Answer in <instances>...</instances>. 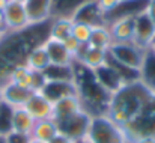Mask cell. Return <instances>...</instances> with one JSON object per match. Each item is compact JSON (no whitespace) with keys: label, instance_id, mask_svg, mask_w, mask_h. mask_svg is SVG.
Segmentation results:
<instances>
[{"label":"cell","instance_id":"cell-38","mask_svg":"<svg viewBox=\"0 0 155 143\" xmlns=\"http://www.w3.org/2000/svg\"><path fill=\"white\" fill-rule=\"evenodd\" d=\"M0 102H2V95H0Z\"/></svg>","mask_w":155,"mask_h":143},{"label":"cell","instance_id":"cell-31","mask_svg":"<svg viewBox=\"0 0 155 143\" xmlns=\"http://www.w3.org/2000/svg\"><path fill=\"white\" fill-rule=\"evenodd\" d=\"M8 30H6V26H5V20H3V14L0 12V35H6Z\"/></svg>","mask_w":155,"mask_h":143},{"label":"cell","instance_id":"cell-30","mask_svg":"<svg viewBox=\"0 0 155 143\" xmlns=\"http://www.w3.org/2000/svg\"><path fill=\"white\" fill-rule=\"evenodd\" d=\"M133 143H155V137H140Z\"/></svg>","mask_w":155,"mask_h":143},{"label":"cell","instance_id":"cell-8","mask_svg":"<svg viewBox=\"0 0 155 143\" xmlns=\"http://www.w3.org/2000/svg\"><path fill=\"white\" fill-rule=\"evenodd\" d=\"M41 94L47 96L53 104L65 96L78 95V89L74 80H59V78H47L41 89Z\"/></svg>","mask_w":155,"mask_h":143},{"label":"cell","instance_id":"cell-27","mask_svg":"<svg viewBox=\"0 0 155 143\" xmlns=\"http://www.w3.org/2000/svg\"><path fill=\"white\" fill-rule=\"evenodd\" d=\"M3 139H5V143H29L30 136H24V134H20V133L9 131Z\"/></svg>","mask_w":155,"mask_h":143},{"label":"cell","instance_id":"cell-2","mask_svg":"<svg viewBox=\"0 0 155 143\" xmlns=\"http://www.w3.org/2000/svg\"><path fill=\"white\" fill-rule=\"evenodd\" d=\"M86 139L92 143H128L122 127L107 115H95L91 118Z\"/></svg>","mask_w":155,"mask_h":143},{"label":"cell","instance_id":"cell-37","mask_svg":"<svg viewBox=\"0 0 155 143\" xmlns=\"http://www.w3.org/2000/svg\"><path fill=\"white\" fill-rule=\"evenodd\" d=\"M122 2H131V0H122Z\"/></svg>","mask_w":155,"mask_h":143},{"label":"cell","instance_id":"cell-26","mask_svg":"<svg viewBox=\"0 0 155 143\" xmlns=\"http://www.w3.org/2000/svg\"><path fill=\"white\" fill-rule=\"evenodd\" d=\"M63 42V45H65V48L68 50V53L74 57V60L78 57V54L81 53V50H83V47L84 45H81L75 38H72V36H69V38H66L65 41H62Z\"/></svg>","mask_w":155,"mask_h":143},{"label":"cell","instance_id":"cell-32","mask_svg":"<svg viewBox=\"0 0 155 143\" xmlns=\"http://www.w3.org/2000/svg\"><path fill=\"white\" fill-rule=\"evenodd\" d=\"M8 2H9V0H0V12H3V9L6 8Z\"/></svg>","mask_w":155,"mask_h":143},{"label":"cell","instance_id":"cell-13","mask_svg":"<svg viewBox=\"0 0 155 143\" xmlns=\"http://www.w3.org/2000/svg\"><path fill=\"white\" fill-rule=\"evenodd\" d=\"M24 108L33 116L35 121L41 119H53V111H54V104L44 96L41 92H33L29 101L26 102Z\"/></svg>","mask_w":155,"mask_h":143},{"label":"cell","instance_id":"cell-15","mask_svg":"<svg viewBox=\"0 0 155 143\" xmlns=\"http://www.w3.org/2000/svg\"><path fill=\"white\" fill-rule=\"evenodd\" d=\"M107 62H108V51L89 47V45H84L81 53L78 54V57L75 59V63L84 66L86 69H89L92 72L104 66Z\"/></svg>","mask_w":155,"mask_h":143},{"label":"cell","instance_id":"cell-14","mask_svg":"<svg viewBox=\"0 0 155 143\" xmlns=\"http://www.w3.org/2000/svg\"><path fill=\"white\" fill-rule=\"evenodd\" d=\"M24 8L27 11L30 26L42 24L53 15V0H27Z\"/></svg>","mask_w":155,"mask_h":143},{"label":"cell","instance_id":"cell-25","mask_svg":"<svg viewBox=\"0 0 155 143\" xmlns=\"http://www.w3.org/2000/svg\"><path fill=\"white\" fill-rule=\"evenodd\" d=\"M95 3H97L98 9L103 12V15L107 18V15L111 14L114 9H117L124 2L122 0H95Z\"/></svg>","mask_w":155,"mask_h":143},{"label":"cell","instance_id":"cell-20","mask_svg":"<svg viewBox=\"0 0 155 143\" xmlns=\"http://www.w3.org/2000/svg\"><path fill=\"white\" fill-rule=\"evenodd\" d=\"M33 75H35V72L30 71L24 63H18L9 71L6 81H11L14 85H18V86L24 88V89L32 91L33 89Z\"/></svg>","mask_w":155,"mask_h":143},{"label":"cell","instance_id":"cell-3","mask_svg":"<svg viewBox=\"0 0 155 143\" xmlns=\"http://www.w3.org/2000/svg\"><path fill=\"white\" fill-rule=\"evenodd\" d=\"M146 53L148 50L136 45L134 42H113L108 48V59L120 68L131 69L140 74Z\"/></svg>","mask_w":155,"mask_h":143},{"label":"cell","instance_id":"cell-35","mask_svg":"<svg viewBox=\"0 0 155 143\" xmlns=\"http://www.w3.org/2000/svg\"><path fill=\"white\" fill-rule=\"evenodd\" d=\"M149 50H151V53H152V54L155 56V42L152 44V45H151V47H149Z\"/></svg>","mask_w":155,"mask_h":143},{"label":"cell","instance_id":"cell-18","mask_svg":"<svg viewBox=\"0 0 155 143\" xmlns=\"http://www.w3.org/2000/svg\"><path fill=\"white\" fill-rule=\"evenodd\" d=\"M35 119L33 116L24 108V107H17L12 108V115H11V131L14 133H20L24 136H30L32 130L35 127Z\"/></svg>","mask_w":155,"mask_h":143},{"label":"cell","instance_id":"cell-6","mask_svg":"<svg viewBox=\"0 0 155 143\" xmlns=\"http://www.w3.org/2000/svg\"><path fill=\"white\" fill-rule=\"evenodd\" d=\"M92 115L86 110H81L69 118H65L62 121H56L57 127H59V133L71 137L72 140L78 142L83 137H86L87 128H89V122H91Z\"/></svg>","mask_w":155,"mask_h":143},{"label":"cell","instance_id":"cell-36","mask_svg":"<svg viewBox=\"0 0 155 143\" xmlns=\"http://www.w3.org/2000/svg\"><path fill=\"white\" fill-rule=\"evenodd\" d=\"M14 2H20V3H26L27 0H14Z\"/></svg>","mask_w":155,"mask_h":143},{"label":"cell","instance_id":"cell-16","mask_svg":"<svg viewBox=\"0 0 155 143\" xmlns=\"http://www.w3.org/2000/svg\"><path fill=\"white\" fill-rule=\"evenodd\" d=\"M84 110L83 101L80 95H69L65 96L59 101L54 102V111H53V119L54 121H62L65 118H69L78 111Z\"/></svg>","mask_w":155,"mask_h":143},{"label":"cell","instance_id":"cell-19","mask_svg":"<svg viewBox=\"0 0 155 143\" xmlns=\"http://www.w3.org/2000/svg\"><path fill=\"white\" fill-rule=\"evenodd\" d=\"M74 20L71 15H57L50 24L48 29V36L57 41H65L66 38L71 36Z\"/></svg>","mask_w":155,"mask_h":143},{"label":"cell","instance_id":"cell-4","mask_svg":"<svg viewBox=\"0 0 155 143\" xmlns=\"http://www.w3.org/2000/svg\"><path fill=\"white\" fill-rule=\"evenodd\" d=\"M127 142L133 143L140 137H155V96L145 105L140 115L122 127Z\"/></svg>","mask_w":155,"mask_h":143},{"label":"cell","instance_id":"cell-34","mask_svg":"<svg viewBox=\"0 0 155 143\" xmlns=\"http://www.w3.org/2000/svg\"><path fill=\"white\" fill-rule=\"evenodd\" d=\"M29 143H45V142H41V140H36V139L30 137V140H29Z\"/></svg>","mask_w":155,"mask_h":143},{"label":"cell","instance_id":"cell-33","mask_svg":"<svg viewBox=\"0 0 155 143\" xmlns=\"http://www.w3.org/2000/svg\"><path fill=\"white\" fill-rule=\"evenodd\" d=\"M77 143H92V142H91L89 139H86V137H83L81 140H78V142H77Z\"/></svg>","mask_w":155,"mask_h":143},{"label":"cell","instance_id":"cell-5","mask_svg":"<svg viewBox=\"0 0 155 143\" xmlns=\"http://www.w3.org/2000/svg\"><path fill=\"white\" fill-rule=\"evenodd\" d=\"M2 14H3V20H5L8 33H20V32H24L29 27H32L30 21H29L27 11L24 8V3L9 0Z\"/></svg>","mask_w":155,"mask_h":143},{"label":"cell","instance_id":"cell-22","mask_svg":"<svg viewBox=\"0 0 155 143\" xmlns=\"http://www.w3.org/2000/svg\"><path fill=\"white\" fill-rule=\"evenodd\" d=\"M113 44V39H111V33H110V29H108V24H97L94 26L92 29V35H91V39L87 42L89 47L94 48H100V50H105L108 51L110 45Z\"/></svg>","mask_w":155,"mask_h":143},{"label":"cell","instance_id":"cell-23","mask_svg":"<svg viewBox=\"0 0 155 143\" xmlns=\"http://www.w3.org/2000/svg\"><path fill=\"white\" fill-rule=\"evenodd\" d=\"M140 81L155 94V56L148 50L145 62L140 68Z\"/></svg>","mask_w":155,"mask_h":143},{"label":"cell","instance_id":"cell-17","mask_svg":"<svg viewBox=\"0 0 155 143\" xmlns=\"http://www.w3.org/2000/svg\"><path fill=\"white\" fill-rule=\"evenodd\" d=\"M24 65L33 72H45L51 66L50 57L45 51V47L42 45V42L36 44L27 53V56L24 59Z\"/></svg>","mask_w":155,"mask_h":143},{"label":"cell","instance_id":"cell-12","mask_svg":"<svg viewBox=\"0 0 155 143\" xmlns=\"http://www.w3.org/2000/svg\"><path fill=\"white\" fill-rule=\"evenodd\" d=\"M33 92L29 89H24L18 85H14L11 81H6L0 86V95H2V104L17 108V107H24L26 102Z\"/></svg>","mask_w":155,"mask_h":143},{"label":"cell","instance_id":"cell-21","mask_svg":"<svg viewBox=\"0 0 155 143\" xmlns=\"http://www.w3.org/2000/svg\"><path fill=\"white\" fill-rule=\"evenodd\" d=\"M57 133H59V127H57L54 119H41V121L35 122V127L32 130L30 137L48 143Z\"/></svg>","mask_w":155,"mask_h":143},{"label":"cell","instance_id":"cell-10","mask_svg":"<svg viewBox=\"0 0 155 143\" xmlns=\"http://www.w3.org/2000/svg\"><path fill=\"white\" fill-rule=\"evenodd\" d=\"M94 75H95V80L101 85L105 92H108L110 95L114 94L125 81L120 75V72L117 71V68L108 60L104 66L98 68L97 71H94Z\"/></svg>","mask_w":155,"mask_h":143},{"label":"cell","instance_id":"cell-39","mask_svg":"<svg viewBox=\"0 0 155 143\" xmlns=\"http://www.w3.org/2000/svg\"><path fill=\"white\" fill-rule=\"evenodd\" d=\"M0 137H2V136H0Z\"/></svg>","mask_w":155,"mask_h":143},{"label":"cell","instance_id":"cell-24","mask_svg":"<svg viewBox=\"0 0 155 143\" xmlns=\"http://www.w3.org/2000/svg\"><path fill=\"white\" fill-rule=\"evenodd\" d=\"M92 29H94L92 24H87V23H83V21H74L71 36L75 38L81 45H87L91 35H92Z\"/></svg>","mask_w":155,"mask_h":143},{"label":"cell","instance_id":"cell-9","mask_svg":"<svg viewBox=\"0 0 155 143\" xmlns=\"http://www.w3.org/2000/svg\"><path fill=\"white\" fill-rule=\"evenodd\" d=\"M134 23H136V14H124L114 18L108 24L113 42H133Z\"/></svg>","mask_w":155,"mask_h":143},{"label":"cell","instance_id":"cell-11","mask_svg":"<svg viewBox=\"0 0 155 143\" xmlns=\"http://www.w3.org/2000/svg\"><path fill=\"white\" fill-rule=\"evenodd\" d=\"M42 45L45 47V51L50 57L51 66H60V68H69L75 63L74 57L68 53V50L65 48L62 41L53 39L50 36H47L42 41Z\"/></svg>","mask_w":155,"mask_h":143},{"label":"cell","instance_id":"cell-29","mask_svg":"<svg viewBox=\"0 0 155 143\" xmlns=\"http://www.w3.org/2000/svg\"><path fill=\"white\" fill-rule=\"evenodd\" d=\"M48 143H77V142H75V140H72L71 137H68V136L62 134V133H57V134H56V136H54Z\"/></svg>","mask_w":155,"mask_h":143},{"label":"cell","instance_id":"cell-7","mask_svg":"<svg viewBox=\"0 0 155 143\" xmlns=\"http://www.w3.org/2000/svg\"><path fill=\"white\" fill-rule=\"evenodd\" d=\"M136 45L149 50L155 42V26L149 17L145 14L143 9L136 12V23H134V41Z\"/></svg>","mask_w":155,"mask_h":143},{"label":"cell","instance_id":"cell-28","mask_svg":"<svg viewBox=\"0 0 155 143\" xmlns=\"http://www.w3.org/2000/svg\"><path fill=\"white\" fill-rule=\"evenodd\" d=\"M143 11L149 17V20L152 21V24L155 26V0H146V5H145Z\"/></svg>","mask_w":155,"mask_h":143},{"label":"cell","instance_id":"cell-1","mask_svg":"<svg viewBox=\"0 0 155 143\" xmlns=\"http://www.w3.org/2000/svg\"><path fill=\"white\" fill-rule=\"evenodd\" d=\"M155 96L140 80L124 83L114 94L110 95L105 115L117 125L125 127L134 121L145 105Z\"/></svg>","mask_w":155,"mask_h":143}]
</instances>
